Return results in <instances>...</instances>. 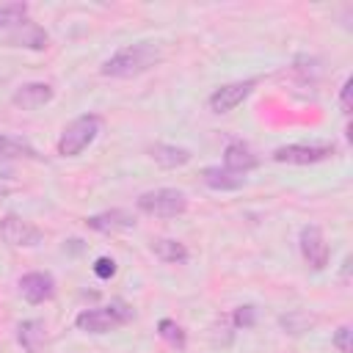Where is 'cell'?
Listing matches in <instances>:
<instances>
[{
    "instance_id": "6da1fadb",
    "label": "cell",
    "mask_w": 353,
    "mask_h": 353,
    "mask_svg": "<svg viewBox=\"0 0 353 353\" xmlns=\"http://www.w3.org/2000/svg\"><path fill=\"white\" fill-rule=\"evenodd\" d=\"M163 52L157 44L152 41H138V44H130V47H121L116 55H110L105 63H102V74L105 77H116V80H124V77H135L146 69H152L154 63H160Z\"/></svg>"
},
{
    "instance_id": "7a4b0ae2",
    "label": "cell",
    "mask_w": 353,
    "mask_h": 353,
    "mask_svg": "<svg viewBox=\"0 0 353 353\" xmlns=\"http://www.w3.org/2000/svg\"><path fill=\"white\" fill-rule=\"evenodd\" d=\"M132 317H135L132 306H127L124 301H110L108 306L80 312L74 317V325L85 334H108V331H116V328L127 325Z\"/></svg>"
},
{
    "instance_id": "3957f363",
    "label": "cell",
    "mask_w": 353,
    "mask_h": 353,
    "mask_svg": "<svg viewBox=\"0 0 353 353\" xmlns=\"http://www.w3.org/2000/svg\"><path fill=\"white\" fill-rule=\"evenodd\" d=\"M102 130V119L97 113H83L74 121H69L58 138V154L61 157H77L83 149H88L94 143V138Z\"/></svg>"
},
{
    "instance_id": "277c9868",
    "label": "cell",
    "mask_w": 353,
    "mask_h": 353,
    "mask_svg": "<svg viewBox=\"0 0 353 353\" xmlns=\"http://www.w3.org/2000/svg\"><path fill=\"white\" fill-rule=\"evenodd\" d=\"M135 207L143 215H152V218H176L188 210V199L176 188H157V190L141 193Z\"/></svg>"
},
{
    "instance_id": "5b68a950",
    "label": "cell",
    "mask_w": 353,
    "mask_h": 353,
    "mask_svg": "<svg viewBox=\"0 0 353 353\" xmlns=\"http://www.w3.org/2000/svg\"><path fill=\"white\" fill-rule=\"evenodd\" d=\"M334 143H287L273 152L276 163H290V165H312L334 157Z\"/></svg>"
},
{
    "instance_id": "8992f818",
    "label": "cell",
    "mask_w": 353,
    "mask_h": 353,
    "mask_svg": "<svg viewBox=\"0 0 353 353\" xmlns=\"http://www.w3.org/2000/svg\"><path fill=\"white\" fill-rule=\"evenodd\" d=\"M0 237H3L8 245H14V248H30V245H39V243L44 240V232H41L39 226H33L30 221H25V218L8 212V215H3V221H0Z\"/></svg>"
},
{
    "instance_id": "52a82bcc",
    "label": "cell",
    "mask_w": 353,
    "mask_h": 353,
    "mask_svg": "<svg viewBox=\"0 0 353 353\" xmlns=\"http://www.w3.org/2000/svg\"><path fill=\"white\" fill-rule=\"evenodd\" d=\"M298 245H301V254H303V259H306L309 268L323 270V268L328 265L331 248H328L325 234H323L320 226H314V223H312V226H303V229H301V237H298Z\"/></svg>"
},
{
    "instance_id": "ba28073f",
    "label": "cell",
    "mask_w": 353,
    "mask_h": 353,
    "mask_svg": "<svg viewBox=\"0 0 353 353\" xmlns=\"http://www.w3.org/2000/svg\"><path fill=\"white\" fill-rule=\"evenodd\" d=\"M254 85H256V80H237V83H226V85H221V88H215L212 94H210V99H207V105H210V110L212 113H229V110H234L251 91H254Z\"/></svg>"
},
{
    "instance_id": "9c48e42d",
    "label": "cell",
    "mask_w": 353,
    "mask_h": 353,
    "mask_svg": "<svg viewBox=\"0 0 353 353\" xmlns=\"http://www.w3.org/2000/svg\"><path fill=\"white\" fill-rule=\"evenodd\" d=\"M85 226L102 234H113V232H127L135 226V215L127 210H105V212H94L85 218Z\"/></svg>"
},
{
    "instance_id": "30bf717a",
    "label": "cell",
    "mask_w": 353,
    "mask_h": 353,
    "mask_svg": "<svg viewBox=\"0 0 353 353\" xmlns=\"http://www.w3.org/2000/svg\"><path fill=\"white\" fill-rule=\"evenodd\" d=\"M19 292L28 303H41V301H50L55 295V279L50 273H41V270H33V273H25L19 279Z\"/></svg>"
},
{
    "instance_id": "8fae6325",
    "label": "cell",
    "mask_w": 353,
    "mask_h": 353,
    "mask_svg": "<svg viewBox=\"0 0 353 353\" xmlns=\"http://www.w3.org/2000/svg\"><path fill=\"white\" fill-rule=\"evenodd\" d=\"M256 165H259V157L254 154V149L248 143H243V141H229L226 143V149H223V168L245 176Z\"/></svg>"
},
{
    "instance_id": "7c38bea8",
    "label": "cell",
    "mask_w": 353,
    "mask_h": 353,
    "mask_svg": "<svg viewBox=\"0 0 353 353\" xmlns=\"http://www.w3.org/2000/svg\"><path fill=\"white\" fill-rule=\"evenodd\" d=\"M52 99V85L50 83H25L11 94V102L22 110H36Z\"/></svg>"
},
{
    "instance_id": "4fadbf2b",
    "label": "cell",
    "mask_w": 353,
    "mask_h": 353,
    "mask_svg": "<svg viewBox=\"0 0 353 353\" xmlns=\"http://www.w3.org/2000/svg\"><path fill=\"white\" fill-rule=\"evenodd\" d=\"M201 176H204V185L212 188V190H237V188L245 185L243 174H234V171L221 168V165H207Z\"/></svg>"
},
{
    "instance_id": "5bb4252c",
    "label": "cell",
    "mask_w": 353,
    "mask_h": 353,
    "mask_svg": "<svg viewBox=\"0 0 353 353\" xmlns=\"http://www.w3.org/2000/svg\"><path fill=\"white\" fill-rule=\"evenodd\" d=\"M152 254L160 259V262H165V265H182V262H188V248H185V243H179V240H171V237H157V240H152Z\"/></svg>"
},
{
    "instance_id": "9a60e30c",
    "label": "cell",
    "mask_w": 353,
    "mask_h": 353,
    "mask_svg": "<svg viewBox=\"0 0 353 353\" xmlns=\"http://www.w3.org/2000/svg\"><path fill=\"white\" fill-rule=\"evenodd\" d=\"M149 154H152V160H154L157 165H163V168H179V165H185V163L190 160V149L174 146V143H154V146L149 149Z\"/></svg>"
},
{
    "instance_id": "2e32d148",
    "label": "cell",
    "mask_w": 353,
    "mask_h": 353,
    "mask_svg": "<svg viewBox=\"0 0 353 353\" xmlns=\"http://www.w3.org/2000/svg\"><path fill=\"white\" fill-rule=\"evenodd\" d=\"M17 339H19V345L28 353H39V347L44 342V323L41 320H25V323H19Z\"/></svg>"
},
{
    "instance_id": "e0dca14e",
    "label": "cell",
    "mask_w": 353,
    "mask_h": 353,
    "mask_svg": "<svg viewBox=\"0 0 353 353\" xmlns=\"http://www.w3.org/2000/svg\"><path fill=\"white\" fill-rule=\"evenodd\" d=\"M0 157H8V160L30 157V160H36L39 152H36L28 141H22V138H17V135H6V132H0Z\"/></svg>"
},
{
    "instance_id": "ac0fdd59",
    "label": "cell",
    "mask_w": 353,
    "mask_h": 353,
    "mask_svg": "<svg viewBox=\"0 0 353 353\" xmlns=\"http://www.w3.org/2000/svg\"><path fill=\"white\" fill-rule=\"evenodd\" d=\"M14 41H22V47H30V50H44L47 47V33L41 28L30 25V22H22Z\"/></svg>"
},
{
    "instance_id": "d6986e66",
    "label": "cell",
    "mask_w": 353,
    "mask_h": 353,
    "mask_svg": "<svg viewBox=\"0 0 353 353\" xmlns=\"http://www.w3.org/2000/svg\"><path fill=\"white\" fill-rule=\"evenodd\" d=\"M28 17L25 3H3L0 6V28H19Z\"/></svg>"
},
{
    "instance_id": "ffe728a7",
    "label": "cell",
    "mask_w": 353,
    "mask_h": 353,
    "mask_svg": "<svg viewBox=\"0 0 353 353\" xmlns=\"http://www.w3.org/2000/svg\"><path fill=\"white\" fill-rule=\"evenodd\" d=\"M157 331H160V336L165 339V342H171L174 347H185V331H182V325H176L174 320H160L157 323Z\"/></svg>"
},
{
    "instance_id": "44dd1931",
    "label": "cell",
    "mask_w": 353,
    "mask_h": 353,
    "mask_svg": "<svg viewBox=\"0 0 353 353\" xmlns=\"http://www.w3.org/2000/svg\"><path fill=\"white\" fill-rule=\"evenodd\" d=\"M232 323H234L237 328H251V325L256 323V312H254V306H237L234 314H232Z\"/></svg>"
},
{
    "instance_id": "7402d4cb",
    "label": "cell",
    "mask_w": 353,
    "mask_h": 353,
    "mask_svg": "<svg viewBox=\"0 0 353 353\" xmlns=\"http://www.w3.org/2000/svg\"><path fill=\"white\" fill-rule=\"evenodd\" d=\"M306 323H309L306 314H287V317H281V325H284L290 334H301V331L306 328Z\"/></svg>"
},
{
    "instance_id": "603a6c76",
    "label": "cell",
    "mask_w": 353,
    "mask_h": 353,
    "mask_svg": "<svg viewBox=\"0 0 353 353\" xmlns=\"http://www.w3.org/2000/svg\"><path fill=\"white\" fill-rule=\"evenodd\" d=\"M94 273H97V279H110L116 273V262L110 256H99L94 262Z\"/></svg>"
},
{
    "instance_id": "cb8c5ba5",
    "label": "cell",
    "mask_w": 353,
    "mask_h": 353,
    "mask_svg": "<svg viewBox=\"0 0 353 353\" xmlns=\"http://www.w3.org/2000/svg\"><path fill=\"white\" fill-rule=\"evenodd\" d=\"M350 325H342L336 334H334V345L339 347V353H350Z\"/></svg>"
},
{
    "instance_id": "d4e9b609",
    "label": "cell",
    "mask_w": 353,
    "mask_h": 353,
    "mask_svg": "<svg viewBox=\"0 0 353 353\" xmlns=\"http://www.w3.org/2000/svg\"><path fill=\"white\" fill-rule=\"evenodd\" d=\"M350 91H353V80L347 77V80L342 83V91H339V108H342L345 116L350 113Z\"/></svg>"
},
{
    "instance_id": "484cf974",
    "label": "cell",
    "mask_w": 353,
    "mask_h": 353,
    "mask_svg": "<svg viewBox=\"0 0 353 353\" xmlns=\"http://www.w3.org/2000/svg\"><path fill=\"white\" fill-rule=\"evenodd\" d=\"M3 193H6V188H0V196H3Z\"/></svg>"
}]
</instances>
